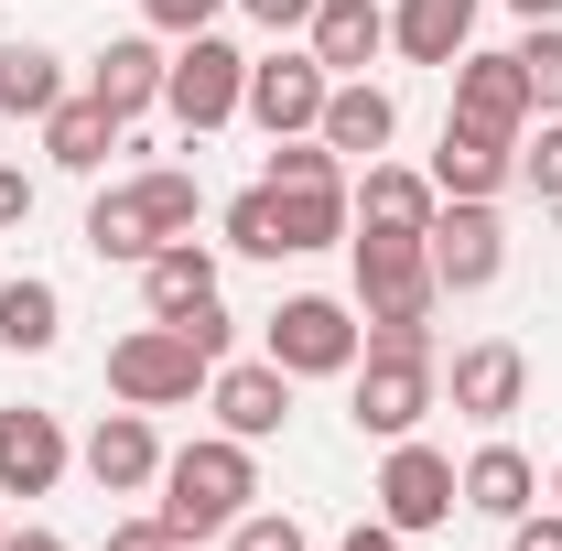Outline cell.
I'll use <instances>...</instances> for the list:
<instances>
[{"label":"cell","instance_id":"cell-1","mask_svg":"<svg viewBox=\"0 0 562 551\" xmlns=\"http://www.w3.org/2000/svg\"><path fill=\"white\" fill-rule=\"evenodd\" d=\"M238 508H260V443L206 432V443L162 454V530H173V541H216V530H238Z\"/></svg>","mask_w":562,"mask_h":551},{"label":"cell","instance_id":"cell-2","mask_svg":"<svg viewBox=\"0 0 562 551\" xmlns=\"http://www.w3.org/2000/svg\"><path fill=\"white\" fill-rule=\"evenodd\" d=\"M195 216H206V184L184 173V162H151V173H131V184H109L98 206H87V249L98 260H151L162 238H195Z\"/></svg>","mask_w":562,"mask_h":551},{"label":"cell","instance_id":"cell-3","mask_svg":"<svg viewBox=\"0 0 562 551\" xmlns=\"http://www.w3.org/2000/svg\"><path fill=\"white\" fill-rule=\"evenodd\" d=\"M206 379H216V357L184 325H131L109 346V401H131V412H184Z\"/></svg>","mask_w":562,"mask_h":551},{"label":"cell","instance_id":"cell-4","mask_svg":"<svg viewBox=\"0 0 562 551\" xmlns=\"http://www.w3.org/2000/svg\"><path fill=\"white\" fill-rule=\"evenodd\" d=\"M432 412H443V368H432V357L368 346V357L347 368V421L368 432V443H401V432H422Z\"/></svg>","mask_w":562,"mask_h":551},{"label":"cell","instance_id":"cell-5","mask_svg":"<svg viewBox=\"0 0 562 551\" xmlns=\"http://www.w3.org/2000/svg\"><path fill=\"white\" fill-rule=\"evenodd\" d=\"M260 357L292 368V379H347L357 357H368V314L336 303V292H292L271 325H260Z\"/></svg>","mask_w":562,"mask_h":551},{"label":"cell","instance_id":"cell-6","mask_svg":"<svg viewBox=\"0 0 562 551\" xmlns=\"http://www.w3.org/2000/svg\"><path fill=\"white\" fill-rule=\"evenodd\" d=\"M238 98H249V55H238L227 33H184L173 66H162V120L184 140H206V131L238 120Z\"/></svg>","mask_w":562,"mask_h":551},{"label":"cell","instance_id":"cell-7","mask_svg":"<svg viewBox=\"0 0 562 551\" xmlns=\"http://www.w3.org/2000/svg\"><path fill=\"white\" fill-rule=\"evenodd\" d=\"M347 260H357V314H368V325H432L443 281H432V249H422V238L357 227V238H347Z\"/></svg>","mask_w":562,"mask_h":551},{"label":"cell","instance_id":"cell-8","mask_svg":"<svg viewBox=\"0 0 562 551\" xmlns=\"http://www.w3.org/2000/svg\"><path fill=\"white\" fill-rule=\"evenodd\" d=\"M368 497H379V519H390L401 541L443 530V519L465 508V486H454V454H443V443H422V432H401V443L379 454V486H368Z\"/></svg>","mask_w":562,"mask_h":551},{"label":"cell","instance_id":"cell-9","mask_svg":"<svg viewBox=\"0 0 562 551\" xmlns=\"http://www.w3.org/2000/svg\"><path fill=\"white\" fill-rule=\"evenodd\" d=\"M443 401L476 421V432H497V421H519L530 412V357L508 336H476V346H454V368H443Z\"/></svg>","mask_w":562,"mask_h":551},{"label":"cell","instance_id":"cell-10","mask_svg":"<svg viewBox=\"0 0 562 551\" xmlns=\"http://www.w3.org/2000/svg\"><path fill=\"white\" fill-rule=\"evenodd\" d=\"M443 76H454V109H443V120H465V131H487V140H519L530 120H541V109H530V76H519V55L465 44Z\"/></svg>","mask_w":562,"mask_h":551},{"label":"cell","instance_id":"cell-11","mask_svg":"<svg viewBox=\"0 0 562 551\" xmlns=\"http://www.w3.org/2000/svg\"><path fill=\"white\" fill-rule=\"evenodd\" d=\"M422 249H432V281H443V303L454 292H487L497 271H508V227H497V206H432V227H422Z\"/></svg>","mask_w":562,"mask_h":551},{"label":"cell","instance_id":"cell-12","mask_svg":"<svg viewBox=\"0 0 562 551\" xmlns=\"http://www.w3.org/2000/svg\"><path fill=\"white\" fill-rule=\"evenodd\" d=\"M206 412H216V432H238V443H271L281 421H292V368H271V357H216Z\"/></svg>","mask_w":562,"mask_h":551},{"label":"cell","instance_id":"cell-13","mask_svg":"<svg viewBox=\"0 0 562 551\" xmlns=\"http://www.w3.org/2000/svg\"><path fill=\"white\" fill-rule=\"evenodd\" d=\"M325 87H336V76L314 66V44H303V55H249V98H238V120H260L271 140H292V131L325 120Z\"/></svg>","mask_w":562,"mask_h":551},{"label":"cell","instance_id":"cell-14","mask_svg":"<svg viewBox=\"0 0 562 551\" xmlns=\"http://www.w3.org/2000/svg\"><path fill=\"white\" fill-rule=\"evenodd\" d=\"M314 140H325L336 162H379V151L401 140V98H390L379 76H336V87H325V120H314Z\"/></svg>","mask_w":562,"mask_h":551},{"label":"cell","instance_id":"cell-15","mask_svg":"<svg viewBox=\"0 0 562 551\" xmlns=\"http://www.w3.org/2000/svg\"><path fill=\"white\" fill-rule=\"evenodd\" d=\"M76 465L98 476V497H140V486H162V432H151V412L120 401V412L76 443Z\"/></svg>","mask_w":562,"mask_h":551},{"label":"cell","instance_id":"cell-16","mask_svg":"<svg viewBox=\"0 0 562 551\" xmlns=\"http://www.w3.org/2000/svg\"><path fill=\"white\" fill-rule=\"evenodd\" d=\"M508 184H519V140H487V131H465V120H443L432 195H454V206H497Z\"/></svg>","mask_w":562,"mask_h":551},{"label":"cell","instance_id":"cell-17","mask_svg":"<svg viewBox=\"0 0 562 551\" xmlns=\"http://www.w3.org/2000/svg\"><path fill=\"white\" fill-rule=\"evenodd\" d=\"M66 465H76V443L55 412H0V497H55Z\"/></svg>","mask_w":562,"mask_h":551},{"label":"cell","instance_id":"cell-18","mask_svg":"<svg viewBox=\"0 0 562 551\" xmlns=\"http://www.w3.org/2000/svg\"><path fill=\"white\" fill-rule=\"evenodd\" d=\"M33 131H44V162H55V173H98V162L120 151V131H131V120H120L98 87H66V98H55Z\"/></svg>","mask_w":562,"mask_h":551},{"label":"cell","instance_id":"cell-19","mask_svg":"<svg viewBox=\"0 0 562 551\" xmlns=\"http://www.w3.org/2000/svg\"><path fill=\"white\" fill-rule=\"evenodd\" d=\"M454 486H465V508H476V519H530V508H541V465H530L508 432H487V443L454 465Z\"/></svg>","mask_w":562,"mask_h":551},{"label":"cell","instance_id":"cell-20","mask_svg":"<svg viewBox=\"0 0 562 551\" xmlns=\"http://www.w3.org/2000/svg\"><path fill=\"white\" fill-rule=\"evenodd\" d=\"M303 44H314V66H325V76H368L379 55H390V11H379V0H314Z\"/></svg>","mask_w":562,"mask_h":551},{"label":"cell","instance_id":"cell-21","mask_svg":"<svg viewBox=\"0 0 562 551\" xmlns=\"http://www.w3.org/2000/svg\"><path fill=\"white\" fill-rule=\"evenodd\" d=\"M140 303H151V325H184L195 303H216V249L206 238H162L140 260Z\"/></svg>","mask_w":562,"mask_h":551},{"label":"cell","instance_id":"cell-22","mask_svg":"<svg viewBox=\"0 0 562 551\" xmlns=\"http://www.w3.org/2000/svg\"><path fill=\"white\" fill-rule=\"evenodd\" d=\"M162 66H173V55H162V33H120V44H98V55H87V87H98L120 120H140V109H162Z\"/></svg>","mask_w":562,"mask_h":551},{"label":"cell","instance_id":"cell-23","mask_svg":"<svg viewBox=\"0 0 562 551\" xmlns=\"http://www.w3.org/2000/svg\"><path fill=\"white\" fill-rule=\"evenodd\" d=\"M347 206H357V227H390V238H422L443 195H432V173H412V162H368V173L347 184Z\"/></svg>","mask_w":562,"mask_h":551},{"label":"cell","instance_id":"cell-24","mask_svg":"<svg viewBox=\"0 0 562 551\" xmlns=\"http://www.w3.org/2000/svg\"><path fill=\"white\" fill-rule=\"evenodd\" d=\"M476 11H487V0H390V55L454 66V55L476 44Z\"/></svg>","mask_w":562,"mask_h":551},{"label":"cell","instance_id":"cell-25","mask_svg":"<svg viewBox=\"0 0 562 551\" xmlns=\"http://www.w3.org/2000/svg\"><path fill=\"white\" fill-rule=\"evenodd\" d=\"M66 87H76V76H66L55 44H33V33H11V44H0V120H44Z\"/></svg>","mask_w":562,"mask_h":551},{"label":"cell","instance_id":"cell-26","mask_svg":"<svg viewBox=\"0 0 562 551\" xmlns=\"http://www.w3.org/2000/svg\"><path fill=\"white\" fill-rule=\"evenodd\" d=\"M55 336H66V292L44 271H11L0 281V346H11V357H44Z\"/></svg>","mask_w":562,"mask_h":551},{"label":"cell","instance_id":"cell-27","mask_svg":"<svg viewBox=\"0 0 562 551\" xmlns=\"http://www.w3.org/2000/svg\"><path fill=\"white\" fill-rule=\"evenodd\" d=\"M216 227H227V249H238V260H292V249H281V195H271V184L227 195V216H216Z\"/></svg>","mask_w":562,"mask_h":551},{"label":"cell","instance_id":"cell-28","mask_svg":"<svg viewBox=\"0 0 562 551\" xmlns=\"http://www.w3.org/2000/svg\"><path fill=\"white\" fill-rule=\"evenodd\" d=\"M519 76H530V109L541 120H562V22H519Z\"/></svg>","mask_w":562,"mask_h":551},{"label":"cell","instance_id":"cell-29","mask_svg":"<svg viewBox=\"0 0 562 551\" xmlns=\"http://www.w3.org/2000/svg\"><path fill=\"white\" fill-rule=\"evenodd\" d=\"M260 184H281V195H303V184H347V162H336V151H325L314 131H292V140H271Z\"/></svg>","mask_w":562,"mask_h":551},{"label":"cell","instance_id":"cell-30","mask_svg":"<svg viewBox=\"0 0 562 551\" xmlns=\"http://www.w3.org/2000/svg\"><path fill=\"white\" fill-rule=\"evenodd\" d=\"M227 551H314V541H303V519H292V508H238Z\"/></svg>","mask_w":562,"mask_h":551},{"label":"cell","instance_id":"cell-31","mask_svg":"<svg viewBox=\"0 0 562 551\" xmlns=\"http://www.w3.org/2000/svg\"><path fill=\"white\" fill-rule=\"evenodd\" d=\"M519 184H530V195H541V206L562 216V120H541V140L519 151Z\"/></svg>","mask_w":562,"mask_h":551},{"label":"cell","instance_id":"cell-32","mask_svg":"<svg viewBox=\"0 0 562 551\" xmlns=\"http://www.w3.org/2000/svg\"><path fill=\"white\" fill-rule=\"evenodd\" d=\"M216 11H238V0H140V22H151L162 44H184V33H216Z\"/></svg>","mask_w":562,"mask_h":551},{"label":"cell","instance_id":"cell-33","mask_svg":"<svg viewBox=\"0 0 562 551\" xmlns=\"http://www.w3.org/2000/svg\"><path fill=\"white\" fill-rule=\"evenodd\" d=\"M33 195H44V184H33L22 162H0V238H11V227H33Z\"/></svg>","mask_w":562,"mask_h":551},{"label":"cell","instance_id":"cell-34","mask_svg":"<svg viewBox=\"0 0 562 551\" xmlns=\"http://www.w3.org/2000/svg\"><path fill=\"white\" fill-rule=\"evenodd\" d=\"M184 336L206 346V357H227V336H238V314H227V303H195V314H184Z\"/></svg>","mask_w":562,"mask_h":551},{"label":"cell","instance_id":"cell-35","mask_svg":"<svg viewBox=\"0 0 562 551\" xmlns=\"http://www.w3.org/2000/svg\"><path fill=\"white\" fill-rule=\"evenodd\" d=\"M508 551H562V508H530V519H508Z\"/></svg>","mask_w":562,"mask_h":551},{"label":"cell","instance_id":"cell-36","mask_svg":"<svg viewBox=\"0 0 562 551\" xmlns=\"http://www.w3.org/2000/svg\"><path fill=\"white\" fill-rule=\"evenodd\" d=\"M238 11H249L260 33H303V22H314V0H238Z\"/></svg>","mask_w":562,"mask_h":551},{"label":"cell","instance_id":"cell-37","mask_svg":"<svg viewBox=\"0 0 562 551\" xmlns=\"http://www.w3.org/2000/svg\"><path fill=\"white\" fill-rule=\"evenodd\" d=\"M336 551H412V541H401L390 519H357V530H347V541H336Z\"/></svg>","mask_w":562,"mask_h":551},{"label":"cell","instance_id":"cell-38","mask_svg":"<svg viewBox=\"0 0 562 551\" xmlns=\"http://www.w3.org/2000/svg\"><path fill=\"white\" fill-rule=\"evenodd\" d=\"M0 551H66V541H55L44 519H22V530H0Z\"/></svg>","mask_w":562,"mask_h":551},{"label":"cell","instance_id":"cell-39","mask_svg":"<svg viewBox=\"0 0 562 551\" xmlns=\"http://www.w3.org/2000/svg\"><path fill=\"white\" fill-rule=\"evenodd\" d=\"M508 11H519V22H562V0H508Z\"/></svg>","mask_w":562,"mask_h":551},{"label":"cell","instance_id":"cell-40","mask_svg":"<svg viewBox=\"0 0 562 551\" xmlns=\"http://www.w3.org/2000/svg\"><path fill=\"white\" fill-rule=\"evenodd\" d=\"M552 508H562V465H552Z\"/></svg>","mask_w":562,"mask_h":551},{"label":"cell","instance_id":"cell-41","mask_svg":"<svg viewBox=\"0 0 562 551\" xmlns=\"http://www.w3.org/2000/svg\"><path fill=\"white\" fill-rule=\"evenodd\" d=\"M173 551H206V541H173Z\"/></svg>","mask_w":562,"mask_h":551},{"label":"cell","instance_id":"cell-42","mask_svg":"<svg viewBox=\"0 0 562 551\" xmlns=\"http://www.w3.org/2000/svg\"><path fill=\"white\" fill-rule=\"evenodd\" d=\"M98 551H131V541H98Z\"/></svg>","mask_w":562,"mask_h":551}]
</instances>
